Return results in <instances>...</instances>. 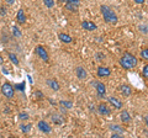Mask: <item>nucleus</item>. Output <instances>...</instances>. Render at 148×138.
I'll list each match as a JSON object with an SVG mask.
<instances>
[{"mask_svg":"<svg viewBox=\"0 0 148 138\" xmlns=\"http://www.w3.org/2000/svg\"><path fill=\"white\" fill-rule=\"evenodd\" d=\"M35 53L38 56L42 61L45 62H48V59H49V56H48V53H47V51L45 49V47H42V46H37V47L35 48Z\"/></svg>","mask_w":148,"mask_h":138,"instance_id":"nucleus-5","label":"nucleus"},{"mask_svg":"<svg viewBox=\"0 0 148 138\" xmlns=\"http://www.w3.org/2000/svg\"><path fill=\"white\" fill-rule=\"evenodd\" d=\"M82 27L86 31H95L96 29H98V26H96L94 22L91 21H83L82 22Z\"/></svg>","mask_w":148,"mask_h":138,"instance_id":"nucleus-12","label":"nucleus"},{"mask_svg":"<svg viewBox=\"0 0 148 138\" xmlns=\"http://www.w3.org/2000/svg\"><path fill=\"white\" fill-rule=\"evenodd\" d=\"M59 105H61V106H63V107H66L67 110H69V109H72V107H73V102H72V101L61 100V101H59Z\"/></svg>","mask_w":148,"mask_h":138,"instance_id":"nucleus-20","label":"nucleus"},{"mask_svg":"<svg viewBox=\"0 0 148 138\" xmlns=\"http://www.w3.org/2000/svg\"><path fill=\"white\" fill-rule=\"evenodd\" d=\"M37 127H38V130L45 133V135H48V133L52 132V127H51V125L47 122V121H45V120H41V121H38V123H37Z\"/></svg>","mask_w":148,"mask_h":138,"instance_id":"nucleus-4","label":"nucleus"},{"mask_svg":"<svg viewBox=\"0 0 148 138\" xmlns=\"http://www.w3.org/2000/svg\"><path fill=\"white\" fill-rule=\"evenodd\" d=\"M14 1H15V0H5V3H8L9 5H11V4H14Z\"/></svg>","mask_w":148,"mask_h":138,"instance_id":"nucleus-36","label":"nucleus"},{"mask_svg":"<svg viewBox=\"0 0 148 138\" xmlns=\"http://www.w3.org/2000/svg\"><path fill=\"white\" fill-rule=\"evenodd\" d=\"M75 74H77V78L79 80H85L88 78V73L83 67H77L75 68Z\"/></svg>","mask_w":148,"mask_h":138,"instance_id":"nucleus-9","label":"nucleus"},{"mask_svg":"<svg viewBox=\"0 0 148 138\" xmlns=\"http://www.w3.org/2000/svg\"><path fill=\"white\" fill-rule=\"evenodd\" d=\"M80 5L79 0H66V9L69 11H78V8Z\"/></svg>","mask_w":148,"mask_h":138,"instance_id":"nucleus-7","label":"nucleus"},{"mask_svg":"<svg viewBox=\"0 0 148 138\" xmlns=\"http://www.w3.org/2000/svg\"><path fill=\"white\" fill-rule=\"evenodd\" d=\"M18 118H20L21 121H24V120H29V113H26V112L18 113Z\"/></svg>","mask_w":148,"mask_h":138,"instance_id":"nucleus-28","label":"nucleus"},{"mask_svg":"<svg viewBox=\"0 0 148 138\" xmlns=\"http://www.w3.org/2000/svg\"><path fill=\"white\" fill-rule=\"evenodd\" d=\"M110 75H111L110 68L103 67V66L98 68V77H99V78H106V77H110Z\"/></svg>","mask_w":148,"mask_h":138,"instance_id":"nucleus-10","label":"nucleus"},{"mask_svg":"<svg viewBox=\"0 0 148 138\" xmlns=\"http://www.w3.org/2000/svg\"><path fill=\"white\" fill-rule=\"evenodd\" d=\"M5 14H6V10H5V9H4V6H1V8H0V15L4 16V15H5Z\"/></svg>","mask_w":148,"mask_h":138,"instance_id":"nucleus-31","label":"nucleus"},{"mask_svg":"<svg viewBox=\"0 0 148 138\" xmlns=\"http://www.w3.org/2000/svg\"><path fill=\"white\" fill-rule=\"evenodd\" d=\"M100 11H101V14H103L105 22H108V24H112V25L117 24V21H119L117 15H116V14H115L112 10H111L109 6L101 5V6H100Z\"/></svg>","mask_w":148,"mask_h":138,"instance_id":"nucleus-2","label":"nucleus"},{"mask_svg":"<svg viewBox=\"0 0 148 138\" xmlns=\"http://www.w3.org/2000/svg\"><path fill=\"white\" fill-rule=\"evenodd\" d=\"M89 107H90V111H94L95 112V106H94V105H92V104H89Z\"/></svg>","mask_w":148,"mask_h":138,"instance_id":"nucleus-33","label":"nucleus"},{"mask_svg":"<svg viewBox=\"0 0 148 138\" xmlns=\"http://www.w3.org/2000/svg\"><path fill=\"white\" fill-rule=\"evenodd\" d=\"M137 64H138L137 58L130 52H125L123 56L120 58V66H121L123 69H126V70H130V69L135 68Z\"/></svg>","mask_w":148,"mask_h":138,"instance_id":"nucleus-1","label":"nucleus"},{"mask_svg":"<svg viewBox=\"0 0 148 138\" xmlns=\"http://www.w3.org/2000/svg\"><path fill=\"white\" fill-rule=\"evenodd\" d=\"M95 89H96V95H98V99H104L106 96V86L103 84V83L96 81Z\"/></svg>","mask_w":148,"mask_h":138,"instance_id":"nucleus-6","label":"nucleus"},{"mask_svg":"<svg viewBox=\"0 0 148 138\" xmlns=\"http://www.w3.org/2000/svg\"><path fill=\"white\" fill-rule=\"evenodd\" d=\"M34 96H35V98H36L37 100H42V99L45 98V96H43V94L41 93V91H38V90H37V91H35V93H34Z\"/></svg>","mask_w":148,"mask_h":138,"instance_id":"nucleus-27","label":"nucleus"},{"mask_svg":"<svg viewBox=\"0 0 148 138\" xmlns=\"http://www.w3.org/2000/svg\"><path fill=\"white\" fill-rule=\"evenodd\" d=\"M21 127V131L24 132V133H29L30 131H31V128H32V125H22V126H20Z\"/></svg>","mask_w":148,"mask_h":138,"instance_id":"nucleus-24","label":"nucleus"},{"mask_svg":"<svg viewBox=\"0 0 148 138\" xmlns=\"http://www.w3.org/2000/svg\"><path fill=\"white\" fill-rule=\"evenodd\" d=\"M98 112L101 115V116H109V115L111 113L110 109L108 107V105L106 104H100L98 106Z\"/></svg>","mask_w":148,"mask_h":138,"instance_id":"nucleus-11","label":"nucleus"},{"mask_svg":"<svg viewBox=\"0 0 148 138\" xmlns=\"http://www.w3.org/2000/svg\"><path fill=\"white\" fill-rule=\"evenodd\" d=\"M120 120H121L122 123H130L131 122V116H130V113L127 110H123V111H121V113H120Z\"/></svg>","mask_w":148,"mask_h":138,"instance_id":"nucleus-14","label":"nucleus"},{"mask_svg":"<svg viewBox=\"0 0 148 138\" xmlns=\"http://www.w3.org/2000/svg\"><path fill=\"white\" fill-rule=\"evenodd\" d=\"M145 123H146V126L148 128V115H146V116H145Z\"/></svg>","mask_w":148,"mask_h":138,"instance_id":"nucleus-34","label":"nucleus"},{"mask_svg":"<svg viewBox=\"0 0 148 138\" xmlns=\"http://www.w3.org/2000/svg\"><path fill=\"white\" fill-rule=\"evenodd\" d=\"M11 31H12V35L15 36L16 38H20V37H21V31L18 30L17 26H12V27H11Z\"/></svg>","mask_w":148,"mask_h":138,"instance_id":"nucleus-21","label":"nucleus"},{"mask_svg":"<svg viewBox=\"0 0 148 138\" xmlns=\"http://www.w3.org/2000/svg\"><path fill=\"white\" fill-rule=\"evenodd\" d=\"M141 57L143 59H146V61H148V48H145L141 51Z\"/></svg>","mask_w":148,"mask_h":138,"instance_id":"nucleus-26","label":"nucleus"},{"mask_svg":"<svg viewBox=\"0 0 148 138\" xmlns=\"http://www.w3.org/2000/svg\"><path fill=\"white\" fill-rule=\"evenodd\" d=\"M52 121L54 125H63L64 123V117L62 116V115H59V113H54L52 115Z\"/></svg>","mask_w":148,"mask_h":138,"instance_id":"nucleus-17","label":"nucleus"},{"mask_svg":"<svg viewBox=\"0 0 148 138\" xmlns=\"http://www.w3.org/2000/svg\"><path fill=\"white\" fill-rule=\"evenodd\" d=\"M96 59H98V61H103V59H104V54L103 53H99L98 54V58H96Z\"/></svg>","mask_w":148,"mask_h":138,"instance_id":"nucleus-32","label":"nucleus"},{"mask_svg":"<svg viewBox=\"0 0 148 138\" xmlns=\"http://www.w3.org/2000/svg\"><path fill=\"white\" fill-rule=\"evenodd\" d=\"M9 58H10V61L15 64V66H18V59L14 53H9Z\"/></svg>","mask_w":148,"mask_h":138,"instance_id":"nucleus-22","label":"nucleus"},{"mask_svg":"<svg viewBox=\"0 0 148 138\" xmlns=\"http://www.w3.org/2000/svg\"><path fill=\"white\" fill-rule=\"evenodd\" d=\"M133 1H135L136 4H143L145 3V0H133Z\"/></svg>","mask_w":148,"mask_h":138,"instance_id":"nucleus-35","label":"nucleus"},{"mask_svg":"<svg viewBox=\"0 0 148 138\" xmlns=\"http://www.w3.org/2000/svg\"><path fill=\"white\" fill-rule=\"evenodd\" d=\"M47 85H48V88H51L53 91H58L59 89H61V86H59V83L57 80H54V79H47Z\"/></svg>","mask_w":148,"mask_h":138,"instance_id":"nucleus-13","label":"nucleus"},{"mask_svg":"<svg viewBox=\"0 0 148 138\" xmlns=\"http://www.w3.org/2000/svg\"><path fill=\"white\" fill-rule=\"evenodd\" d=\"M140 31H141V32H145V33H147V32H148V26L140 25Z\"/></svg>","mask_w":148,"mask_h":138,"instance_id":"nucleus-29","label":"nucleus"},{"mask_svg":"<svg viewBox=\"0 0 148 138\" xmlns=\"http://www.w3.org/2000/svg\"><path fill=\"white\" fill-rule=\"evenodd\" d=\"M108 101H109L111 105H112L115 109H117V110H121L122 109V101L119 100L117 98H115V96H109Z\"/></svg>","mask_w":148,"mask_h":138,"instance_id":"nucleus-8","label":"nucleus"},{"mask_svg":"<svg viewBox=\"0 0 148 138\" xmlns=\"http://www.w3.org/2000/svg\"><path fill=\"white\" fill-rule=\"evenodd\" d=\"M43 4H45L46 8L52 9L54 6V0H43Z\"/></svg>","mask_w":148,"mask_h":138,"instance_id":"nucleus-23","label":"nucleus"},{"mask_svg":"<svg viewBox=\"0 0 148 138\" xmlns=\"http://www.w3.org/2000/svg\"><path fill=\"white\" fill-rule=\"evenodd\" d=\"M110 131L112 132V133H117V135L123 136L125 128L121 127V126H119V125H110Z\"/></svg>","mask_w":148,"mask_h":138,"instance_id":"nucleus-16","label":"nucleus"},{"mask_svg":"<svg viewBox=\"0 0 148 138\" xmlns=\"http://www.w3.org/2000/svg\"><path fill=\"white\" fill-rule=\"evenodd\" d=\"M1 94L8 99H12L14 94H15V90H14V86L10 84V83H5L1 86Z\"/></svg>","mask_w":148,"mask_h":138,"instance_id":"nucleus-3","label":"nucleus"},{"mask_svg":"<svg viewBox=\"0 0 148 138\" xmlns=\"http://www.w3.org/2000/svg\"><path fill=\"white\" fill-rule=\"evenodd\" d=\"M3 63V59H1V57H0V64H1Z\"/></svg>","mask_w":148,"mask_h":138,"instance_id":"nucleus-37","label":"nucleus"},{"mask_svg":"<svg viewBox=\"0 0 148 138\" xmlns=\"http://www.w3.org/2000/svg\"><path fill=\"white\" fill-rule=\"evenodd\" d=\"M142 77L146 78V79H148V64H146V66L143 67V69H142Z\"/></svg>","mask_w":148,"mask_h":138,"instance_id":"nucleus-25","label":"nucleus"},{"mask_svg":"<svg viewBox=\"0 0 148 138\" xmlns=\"http://www.w3.org/2000/svg\"><path fill=\"white\" fill-rule=\"evenodd\" d=\"M59 1H64V3H66V0H59Z\"/></svg>","mask_w":148,"mask_h":138,"instance_id":"nucleus-38","label":"nucleus"},{"mask_svg":"<svg viewBox=\"0 0 148 138\" xmlns=\"http://www.w3.org/2000/svg\"><path fill=\"white\" fill-rule=\"evenodd\" d=\"M120 91H121V94L123 96H130L132 93V89H131L130 85H121L120 86Z\"/></svg>","mask_w":148,"mask_h":138,"instance_id":"nucleus-19","label":"nucleus"},{"mask_svg":"<svg viewBox=\"0 0 148 138\" xmlns=\"http://www.w3.org/2000/svg\"><path fill=\"white\" fill-rule=\"evenodd\" d=\"M58 38L61 40L62 42H64V43H72V41H73V38L71 37V36L67 35V33H63V32L58 33Z\"/></svg>","mask_w":148,"mask_h":138,"instance_id":"nucleus-18","label":"nucleus"},{"mask_svg":"<svg viewBox=\"0 0 148 138\" xmlns=\"http://www.w3.org/2000/svg\"><path fill=\"white\" fill-rule=\"evenodd\" d=\"M15 88H17L18 90H24V88H25V83H21V84L20 85H15Z\"/></svg>","mask_w":148,"mask_h":138,"instance_id":"nucleus-30","label":"nucleus"},{"mask_svg":"<svg viewBox=\"0 0 148 138\" xmlns=\"http://www.w3.org/2000/svg\"><path fill=\"white\" fill-rule=\"evenodd\" d=\"M16 20H17V22L20 25H24L25 22H26V15H25V12H24L22 9H18L17 15H16Z\"/></svg>","mask_w":148,"mask_h":138,"instance_id":"nucleus-15","label":"nucleus"}]
</instances>
